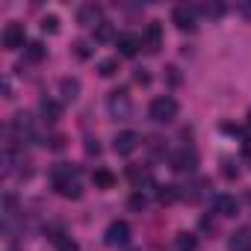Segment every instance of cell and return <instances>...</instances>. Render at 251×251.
Wrapping results in <instances>:
<instances>
[{"instance_id": "8d00e7d4", "label": "cell", "mask_w": 251, "mask_h": 251, "mask_svg": "<svg viewBox=\"0 0 251 251\" xmlns=\"http://www.w3.org/2000/svg\"><path fill=\"white\" fill-rule=\"evenodd\" d=\"M245 124H248V130H251V109H248V118H245Z\"/></svg>"}, {"instance_id": "4dcf8cb0", "label": "cell", "mask_w": 251, "mask_h": 251, "mask_svg": "<svg viewBox=\"0 0 251 251\" xmlns=\"http://www.w3.org/2000/svg\"><path fill=\"white\" fill-rule=\"evenodd\" d=\"M236 12H239L245 21H251V0H242V3L236 6Z\"/></svg>"}, {"instance_id": "8fae6325", "label": "cell", "mask_w": 251, "mask_h": 251, "mask_svg": "<svg viewBox=\"0 0 251 251\" xmlns=\"http://www.w3.org/2000/svg\"><path fill=\"white\" fill-rule=\"evenodd\" d=\"M142 48H145L148 53H157V50L163 48V27H160L157 21H151V24L145 27V33H142Z\"/></svg>"}, {"instance_id": "d4e9b609", "label": "cell", "mask_w": 251, "mask_h": 251, "mask_svg": "<svg viewBox=\"0 0 251 251\" xmlns=\"http://www.w3.org/2000/svg\"><path fill=\"white\" fill-rule=\"evenodd\" d=\"M98 74H100V77H115V74H118V59H103V62H98Z\"/></svg>"}, {"instance_id": "9c48e42d", "label": "cell", "mask_w": 251, "mask_h": 251, "mask_svg": "<svg viewBox=\"0 0 251 251\" xmlns=\"http://www.w3.org/2000/svg\"><path fill=\"white\" fill-rule=\"evenodd\" d=\"M24 39H27V33H24V24L12 21V24H6V27H3V48H6V50L27 48V45H24Z\"/></svg>"}, {"instance_id": "4316f807", "label": "cell", "mask_w": 251, "mask_h": 251, "mask_svg": "<svg viewBox=\"0 0 251 251\" xmlns=\"http://www.w3.org/2000/svg\"><path fill=\"white\" fill-rule=\"evenodd\" d=\"M42 30H45L48 36H56V33H59V18H56V15H45V18H42Z\"/></svg>"}, {"instance_id": "e575fe53", "label": "cell", "mask_w": 251, "mask_h": 251, "mask_svg": "<svg viewBox=\"0 0 251 251\" xmlns=\"http://www.w3.org/2000/svg\"><path fill=\"white\" fill-rule=\"evenodd\" d=\"M201 227H204V230H216V222H213L210 216H204V219H201Z\"/></svg>"}, {"instance_id": "7a4b0ae2", "label": "cell", "mask_w": 251, "mask_h": 251, "mask_svg": "<svg viewBox=\"0 0 251 251\" xmlns=\"http://www.w3.org/2000/svg\"><path fill=\"white\" fill-rule=\"evenodd\" d=\"M177 100L172 98V95H160V98H154L151 100V106H148V115H151V121H157V124H169V121H175L177 118Z\"/></svg>"}, {"instance_id": "d590c367", "label": "cell", "mask_w": 251, "mask_h": 251, "mask_svg": "<svg viewBox=\"0 0 251 251\" xmlns=\"http://www.w3.org/2000/svg\"><path fill=\"white\" fill-rule=\"evenodd\" d=\"M242 157L251 163V139H245V142H242Z\"/></svg>"}, {"instance_id": "7c38bea8", "label": "cell", "mask_w": 251, "mask_h": 251, "mask_svg": "<svg viewBox=\"0 0 251 251\" xmlns=\"http://www.w3.org/2000/svg\"><path fill=\"white\" fill-rule=\"evenodd\" d=\"M115 48H118V53H121V56H136V53H139V48H142V39H139L136 33H118Z\"/></svg>"}, {"instance_id": "5b68a950", "label": "cell", "mask_w": 251, "mask_h": 251, "mask_svg": "<svg viewBox=\"0 0 251 251\" xmlns=\"http://www.w3.org/2000/svg\"><path fill=\"white\" fill-rule=\"evenodd\" d=\"M103 242H106L109 248L127 245V242H130V225H127V222H121V219L109 222V227H106V233H103Z\"/></svg>"}, {"instance_id": "8992f818", "label": "cell", "mask_w": 251, "mask_h": 251, "mask_svg": "<svg viewBox=\"0 0 251 251\" xmlns=\"http://www.w3.org/2000/svg\"><path fill=\"white\" fill-rule=\"evenodd\" d=\"M195 15H198V9L195 6H175L172 9V24L177 27V30H183V33H192L195 30Z\"/></svg>"}, {"instance_id": "f1b7e54d", "label": "cell", "mask_w": 251, "mask_h": 251, "mask_svg": "<svg viewBox=\"0 0 251 251\" xmlns=\"http://www.w3.org/2000/svg\"><path fill=\"white\" fill-rule=\"evenodd\" d=\"M45 145H48L50 151H62V148H65V136H59V133H56V136H50Z\"/></svg>"}, {"instance_id": "52a82bcc", "label": "cell", "mask_w": 251, "mask_h": 251, "mask_svg": "<svg viewBox=\"0 0 251 251\" xmlns=\"http://www.w3.org/2000/svg\"><path fill=\"white\" fill-rule=\"evenodd\" d=\"M139 133H133V130H121V133H115V139H112V148H115V154H121V157H130L136 148H139Z\"/></svg>"}, {"instance_id": "9a60e30c", "label": "cell", "mask_w": 251, "mask_h": 251, "mask_svg": "<svg viewBox=\"0 0 251 251\" xmlns=\"http://www.w3.org/2000/svg\"><path fill=\"white\" fill-rule=\"evenodd\" d=\"M213 210H216V213H222V216H236V213H239V201H236L233 195L222 192V195H216V198H213Z\"/></svg>"}, {"instance_id": "4fadbf2b", "label": "cell", "mask_w": 251, "mask_h": 251, "mask_svg": "<svg viewBox=\"0 0 251 251\" xmlns=\"http://www.w3.org/2000/svg\"><path fill=\"white\" fill-rule=\"evenodd\" d=\"M227 251H251V227H236L227 236Z\"/></svg>"}, {"instance_id": "2e32d148", "label": "cell", "mask_w": 251, "mask_h": 251, "mask_svg": "<svg viewBox=\"0 0 251 251\" xmlns=\"http://www.w3.org/2000/svg\"><path fill=\"white\" fill-rule=\"evenodd\" d=\"M59 95H62V103H74L77 95H80V80L77 77H62L59 80Z\"/></svg>"}, {"instance_id": "ba28073f", "label": "cell", "mask_w": 251, "mask_h": 251, "mask_svg": "<svg viewBox=\"0 0 251 251\" xmlns=\"http://www.w3.org/2000/svg\"><path fill=\"white\" fill-rule=\"evenodd\" d=\"M169 163H172L175 172H195L198 169V154L192 148H180V151H175L169 157Z\"/></svg>"}, {"instance_id": "83f0119b", "label": "cell", "mask_w": 251, "mask_h": 251, "mask_svg": "<svg viewBox=\"0 0 251 251\" xmlns=\"http://www.w3.org/2000/svg\"><path fill=\"white\" fill-rule=\"evenodd\" d=\"M74 56H77L80 62H86V59L92 56V45H89V42H74Z\"/></svg>"}, {"instance_id": "484cf974", "label": "cell", "mask_w": 251, "mask_h": 251, "mask_svg": "<svg viewBox=\"0 0 251 251\" xmlns=\"http://www.w3.org/2000/svg\"><path fill=\"white\" fill-rule=\"evenodd\" d=\"M127 207H130V210H133V213H142V210H145V207H148V198H145V195H142V192H133V195H130V198H127Z\"/></svg>"}, {"instance_id": "e0dca14e", "label": "cell", "mask_w": 251, "mask_h": 251, "mask_svg": "<svg viewBox=\"0 0 251 251\" xmlns=\"http://www.w3.org/2000/svg\"><path fill=\"white\" fill-rule=\"evenodd\" d=\"M195 248H198V236H195V233H189V230L175 233V239H172V251H195Z\"/></svg>"}, {"instance_id": "cb8c5ba5", "label": "cell", "mask_w": 251, "mask_h": 251, "mask_svg": "<svg viewBox=\"0 0 251 251\" xmlns=\"http://www.w3.org/2000/svg\"><path fill=\"white\" fill-rule=\"evenodd\" d=\"M118 36H115V30H112V24L109 21H103L100 27H95V42H115Z\"/></svg>"}, {"instance_id": "f546056e", "label": "cell", "mask_w": 251, "mask_h": 251, "mask_svg": "<svg viewBox=\"0 0 251 251\" xmlns=\"http://www.w3.org/2000/svg\"><path fill=\"white\" fill-rule=\"evenodd\" d=\"M133 80H136L139 86H148V83H151V74H148L145 68H136V71H133Z\"/></svg>"}, {"instance_id": "836d02e7", "label": "cell", "mask_w": 251, "mask_h": 251, "mask_svg": "<svg viewBox=\"0 0 251 251\" xmlns=\"http://www.w3.org/2000/svg\"><path fill=\"white\" fill-rule=\"evenodd\" d=\"M86 151L98 157V154H100V145H98V139H89V145H86Z\"/></svg>"}, {"instance_id": "d6986e66", "label": "cell", "mask_w": 251, "mask_h": 251, "mask_svg": "<svg viewBox=\"0 0 251 251\" xmlns=\"http://www.w3.org/2000/svg\"><path fill=\"white\" fill-rule=\"evenodd\" d=\"M45 56H48V48L42 42H27V48H24V59L27 62H42Z\"/></svg>"}, {"instance_id": "30bf717a", "label": "cell", "mask_w": 251, "mask_h": 251, "mask_svg": "<svg viewBox=\"0 0 251 251\" xmlns=\"http://www.w3.org/2000/svg\"><path fill=\"white\" fill-rule=\"evenodd\" d=\"M77 24H83V27H100L103 24V9L98 3H83L77 9Z\"/></svg>"}, {"instance_id": "3957f363", "label": "cell", "mask_w": 251, "mask_h": 251, "mask_svg": "<svg viewBox=\"0 0 251 251\" xmlns=\"http://www.w3.org/2000/svg\"><path fill=\"white\" fill-rule=\"evenodd\" d=\"M106 109H109V115L112 118H130V112H133V100H130V95H127V89H115V92H109V98H106Z\"/></svg>"}, {"instance_id": "44dd1931", "label": "cell", "mask_w": 251, "mask_h": 251, "mask_svg": "<svg viewBox=\"0 0 251 251\" xmlns=\"http://www.w3.org/2000/svg\"><path fill=\"white\" fill-rule=\"evenodd\" d=\"M177 198H180V189H177V186H172V183L157 186V201H160V204H175Z\"/></svg>"}, {"instance_id": "603a6c76", "label": "cell", "mask_w": 251, "mask_h": 251, "mask_svg": "<svg viewBox=\"0 0 251 251\" xmlns=\"http://www.w3.org/2000/svg\"><path fill=\"white\" fill-rule=\"evenodd\" d=\"M198 12H201L204 18H222V15H225V3H219V0H213V3H201Z\"/></svg>"}, {"instance_id": "7402d4cb", "label": "cell", "mask_w": 251, "mask_h": 251, "mask_svg": "<svg viewBox=\"0 0 251 251\" xmlns=\"http://www.w3.org/2000/svg\"><path fill=\"white\" fill-rule=\"evenodd\" d=\"M50 239H53L56 251H80V245H77V242H74V239H71L68 233H62V230H56V233H53Z\"/></svg>"}, {"instance_id": "ac0fdd59", "label": "cell", "mask_w": 251, "mask_h": 251, "mask_svg": "<svg viewBox=\"0 0 251 251\" xmlns=\"http://www.w3.org/2000/svg\"><path fill=\"white\" fill-rule=\"evenodd\" d=\"M127 177H130V183L136 186V192H142V186L151 183V172H148V169H139V166H130V169H127Z\"/></svg>"}, {"instance_id": "1f68e13d", "label": "cell", "mask_w": 251, "mask_h": 251, "mask_svg": "<svg viewBox=\"0 0 251 251\" xmlns=\"http://www.w3.org/2000/svg\"><path fill=\"white\" fill-rule=\"evenodd\" d=\"M166 77H169V83H172V86H177V83H180V74H177V68H175V65H169V68H166Z\"/></svg>"}, {"instance_id": "ffe728a7", "label": "cell", "mask_w": 251, "mask_h": 251, "mask_svg": "<svg viewBox=\"0 0 251 251\" xmlns=\"http://www.w3.org/2000/svg\"><path fill=\"white\" fill-rule=\"evenodd\" d=\"M92 180H95L98 189H112V186H115V175H112L109 169H95Z\"/></svg>"}, {"instance_id": "d6a6232c", "label": "cell", "mask_w": 251, "mask_h": 251, "mask_svg": "<svg viewBox=\"0 0 251 251\" xmlns=\"http://www.w3.org/2000/svg\"><path fill=\"white\" fill-rule=\"evenodd\" d=\"M222 175H225L227 180H233V177L239 175V169H233V163H225V169H222Z\"/></svg>"}, {"instance_id": "5bb4252c", "label": "cell", "mask_w": 251, "mask_h": 251, "mask_svg": "<svg viewBox=\"0 0 251 251\" xmlns=\"http://www.w3.org/2000/svg\"><path fill=\"white\" fill-rule=\"evenodd\" d=\"M39 109H42V118H45L48 124H56V121L62 118V100H56V98H42Z\"/></svg>"}, {"instance_id": "6da1fadb", "label": "cell", "mask_w": 251, "mask_h": 251, "mask_svg": "<svg viewBox=\"0 0 251 251\" xmlns=\"http://www.w3.org/2000/svg\"><path fill=\"white\" fill-rule=\"evenodd\" d=\"M50 183L62 198H80L83 195V183H80V172L71 163H56L50 169Z\"/></svg>"}, {"instance_id": "277c9868", "label": "cell", "mask_w": 251, "mask_h": 251, "mask_svg": "<svg viewBox=\"0 0 251 251\" xmlns=\"http://www.w3.org/2000/svg\"><path fill=\"white\" fill-rule=\"evenodd\" d=\"M9 133H12L15 142H33V139H36L33 118H30L27 112H18V115L12 118V124H9Z\"/></svg>"}]
</instances>
